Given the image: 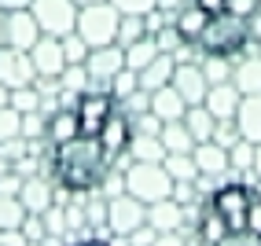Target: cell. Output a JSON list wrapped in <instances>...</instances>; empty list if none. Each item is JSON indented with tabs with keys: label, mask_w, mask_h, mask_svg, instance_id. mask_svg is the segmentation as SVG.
I'll use <instances>...</instances> for the list:
<instances>
[{
	"label": "cell",
	"mask_w": 261,
	"mask_h": 246,
	"mask_svg": "<svg viewBox=\"0 0 261 246\" xmlns=\"http://www.w3.org/2000/svg\"><path fill=\"white\" fill-rule=\"evenodd\" d=\"M144 221H147V202H140L136 195L121 191V195L107 199V232L111 235H133Z\"/></svg>",
	"instance_id": "8"
},
{
	"label": "cell",
	"mask_w": 261,
	"mask_h": 246,
	"mask_svg": "<svg viewBox=\"0 0 261 246\" xmlns=\"http://www.w3.org/2000/svg\"><path fill=\"white\" fill-rule=\"evenodd\" d=\"M77 246H107V242H99V239H89V242H77Z\"/></svg>",
	"instance_id": "56"
},
{
	"label": "cell",
	"mask_w": 261,
	"mask_h": 246,
	"mask_svg": "<svg viewBox=\"0 0 261 246\" xmlns=\"http://www.w3.org/2000/svg\"><path fill=\"white\" fill-rule=\"evenodd\" d=\"M154 239H159V232H154V228H151L147 221H144V224L129 235V242H133V246H154Z\"/></svg>",
	"instance_id": "48"
},
{
	"label": "cell",
	"mask_w": 261,
	"mask_h": 246,
	"mask_svg": "<svg viewBox=\"0 0 261 246\" xmlns=\"http://www.w3.org/2000/svg\"><path fill=\"white\" fill-rule=\"evenodd\" d=\"M44 129H48V114L44 111H26L22 114V125H19V132L26 136V140H44Z\"/></svg>",
	"instance_id": "37"
},
{
	"label": "cell",
	"mask_w": 261,
	"mask_h": 246,
	"mask_svg": "<svg viewBox=\"0 0 261 246\" xmlns=\"http://www.w3.org/2000/svg\"><path fill=\"white\" fill-rule=\"evenodd\" d=\"M228 166H232V173H250V166H254V140H236V144L228 147Z\"/></svg>",
	"instance_id": "34"
},
{
	"label": "cell",
	"mask_w": 261,
	"mask_h": 246,
	"mask_svg": "<svg viewBox=\"0 0 261 246\" xmlns=\"http://www.w3.org/2000/svg\"><path fill=\"white\" fill-rule=\"evenodd\" d=\"M30 59H33V70H37L41 77H59L63 66H66L59 37H48V33H41V41L30 48Z\"/></svg>",
	"instance_id": "13"
},
{
	"label": "cell",
	"mask_w": 261,
	"mask_h": 246,
	"mask_svg": "<svg viewBox=\"0 0 261 246\" xmlns=\"http://www.w3.org/2000/svg\"><path fill=\"white\" fill-rule=\"evenodd\" d=\"M118 15H147L151 8H159V0H111Z\"/></svg>",
	"instance_id": "46"
},
{
	"label": "cell",
	"mask_w": 261,
	"mask_h": 246,
	"mask_svg": "<svg viewBox=\"0 0 261 246\" xmlns=\"http://www.w3.org/2000/svg\"><path fill=\"white\" fill-rule=\"evenodd\" d=\"M22 235L30 239V242H44V235H48V228H44V217L41 213H26V221H22Z\"/></svg>",
	"instance_id": "43"
},
{
	"label": "cell",
	"mask_w": 261,
	"mask_h": 246,
	"mask_svg": "<svg viewBox=\"0 0 261 246\" xmlns=\"http://www.w3.org/2000/svg\"><path fill=\"white\" fill-rule=\"evenodd\" d=\"M77 8H89V4H99V0H74Z\"/></svg>",
	"instance_id": "55"
},
{
	"label": "cell",
	"mask_w": 261,
	"mask_h": 246,
	"mask_svg": "<svg viewBox=\"0 0 261 246\" xmlns=\"http://www.w3.org/2000/svg\"><path fill=\"white\" fill-rule=\"evenodd\" d=\"M232 85L239 89V96H254V92H261V51H247L243 59H236Z\"/></svg>",
	"instance_id": "19"
},
{
	"label": "cell",
	"mask_w": 261,
	"mask_h": 246,
	"mask_svg": "<svg viewBox=\"0 0 261 246\" xmlns=\"http://www.w3.org/2000/svg\"><path fill=\"white\" fill-rule=\"evenodd\" d=\"M19 8H30V0H0V11H19Z\"/></svg>",
	"instance_id": "53"
},
{
	"label": "cell",
	"mask_w": 261,
	"mask_h": 246,
	"mask_svg": "<svg viewBox=\"0 0 261 246\" xmlns=\"http://www.w3.org/2000/svg\"><path fill=\"white\" fill-rule=\"evenodd\" d=\"M214 246H261V235H254V232H224V239H217Z\"/></svg>",
	"instance_id": "45"
},
{
	"label": "cell",
	"mask_w": 261,
	"mask_h": 246,
	"mask_svg": "<svg viewBox=\"0 0 261 246\" xmlns=\"http://www.w3.org/2000/svg\"><path fill=\"white\" fill-rule=\"evenodd\" d=\"M118 107L125 111V114H144V111H151V92H147V89H136L133 96L121 99Z\"/></svg>",
	"instance_id": "42"
},
{
	"label": "cell",
	"mask_w": 261,
	"mask_h": 246,
	"mask_svg": "<svg viewBox=\"0 0 261 246\" xmlns=\"http://www.w3.org/2000/svg\"><path fill=\"white\" fill-rule=\"evenodd\" d=\"M188 4H195V0H159V8H162V11H169L173 19H177V15H180Z\"/></svg>",
	"instance_id": "50"
},
{
	"label": "cell",
	"mask_w": 261,
	"mask_h": 246,
	"mask_svg": "<svg viewBox=\"0 0 261 246\" xmlns=\"http://www.w3.org/2000/svg\"><path fill=\"white\" fill-rule=\"evenodd\" d=\"M133 118L121 111V107H114V114L107 118V125L99 129V147L111 154V162H118V158H125V151H129V144H133Z\"/></svg>",
	"instance_id": "10"
},
{
	"label": "cell",
	"mask_w": 261,
	"mask_h": 246,
	"mask_svg": "<svg viewBox=\"0 0 261 246\" xmlns=\"http://www.w3.org/2000/svg\"><path fill=\"white\" fill-rule=\"evenodd\" d=\"M8 103H11L19 114H26V111H41L44 99H41V92L33 89V85H22V89H11V92H8Z\"/></svg>",
	"instance_id": "35"
},
{
	"label": "cell",
	"mask_w": 261,
	"mask_h": 246,
	"mask_svg": "<svg viewBox=\"0 0 261 246\" xmlns=\"http://www.w3.org/2000/svg\"><path fill=\"white\" fill-rule=\"evenodd\" d=\"M30 11L37 19L41 33H48V37H66L77 26V4L74 0H30Z\"/></svg>",
	"instance_id": "6"
},
{
	"label": "cell",
	"mask_w": 261,
	"mask_h": 246,
	"mask_svg": "<svg viewBox=\"0 0 261 246\" xmlns=\"http://www.w3.org/2000/svg\"><path fill=\"white\" fill-rule=\"evenodd\" d=\"M133 118V132L136 136H159L162 132V118L154 111H144V114H129Z\"/></svg>",
	"instance_id": "41"
},
{
	"label": "cell",
	"mask_w": 261,
	"mask_h": 246,
	"mask_svg": "<svg viewBox=\"0 0 261 246\" xmlns=\"http://www.w3.org/2000/svg\"><path fill=\"white\" fill-rule=\"evenodd\" d=\"M236 129L243 140H261V92L254 96H239V107H236Z\"/></svg>",
	"instance_id": "18"
},
{
	"label": "cell",
	"mask_w": 261,
	"mask_h": 246,
	"mask_svg": "<svg viewBox=\"0 0 261 246\" xmlns=\"http://www.w3.org/2000/svg\"><path fill=\"white\" fill-rule=\"evenodd\" d=\"M118 99L111 92H99V89H85L74 103L77 111V125H81V136H99V129L107 125V118L114 114Z\"/></svg>",
	"instance_id": "7"
},
{
	"label": "cell",
	"mask_w": 261,
	"mask_h": 246,
	"mask_svg": "<svg viewBox=\"0 0 261 246\" xmlns=\"http://www.w3.org/2000/svg\"><path fill=\"white\" fill-rule=\"evenodd\" d=\"M33 77H37V70H33L30 51L0 44V85L11 92V89H22V85H33Z\"/></svg>",
	"instance_id": "9"
},
{
	"label": "cell",
	"mask_w": 261,
	"mask_h": 246,
	"mask_svg": "<svg viewBox=\"0 0 261 246\" xmlns=\"http://www.w3.org/2000/svg\"><path fill=\"white\" fill-rule=\"evenodd\" d=\"M199 66H202V74H206V85L232 81V70H236V63L228 56H199Z\"/></svg>",
	"instance_id": "29"
},
{
	"label": "cell",
	"mask_w": 261,
	"mask_h": 246,
	"mask_svg": "<svg viewBox=\"0 0 261 246\" xmlns=\"http://www.w3.org/2000/svg\"><path fill=\"white\" fill-rule=\"evenodd\" d=\"M19 125H22V114L15 111L11 103H4V107H0V144H4V140H11V136H22Z\"/></svg>",
	"instance_id": "40"
},
{
	"label": "cell",
	"mask_w": 261,
	"mask_h": 246,
	"mask_svg": "<svg viewBox=\"0 0 261 246\" xmlns=\"http://www.w3.org/2000/svg\"><path fill=\"white\" fill-rule=\"evenodd\" d=\"M191 158H195V166H199V177H206V180H217V177H224V173H232L228 151H224L221 144H214V140H202V144H195Z\"/></svg>",
	"instance_id": "15"
},
{
	"label": "cell",
	"mask_w": 261,
	"mask_h": 246,
	"mask_svg": "<svg viewBox=\"0 0 261 246\" xmlns=\"http://www.w3.org/2000/svg\"><path fill=\"white\" fill-rule=\"evenodd\" d=\"M159 140H162L166 154H191V151H195V136L188 132L184 118H180V121H162Z\"/></svg>",
	"instance_id": "23"
},
{
	"label": "cell",
	"mask_w": 261,
	"mask_h": 246,
	"mask_svg": "<svg viewBox=\"0 0 261 246\" xmlns=\"http://www.w3.org/2000/svg\"><path fill=\"white\" fill-rule=\"evenodd\" d=\"M184 125L188 132L195 136V144H202V140H214V129H217V118L202 107V103H195V107L184 111Z\"/></svg>",
	"instance_id": "26"
},
{
	"label": "cell",
	"mask_w": 261,
	"mask_h": 246,
	"mask_svg": "<svg viewBox=\"0 0 261 246\" xmlns=\"http://www.w3.org/2000/svg\"><path fill=\"white\" fill-rule=\"evenodd\" d=\"M195 48H199V56H228L236 63L247 51H257V37H254L247 19L217 11V15H210V22H206L202 37L195 41Z\"/></svg>",
	"instance_id": "2"
},
{
	"label": "cell",
	"mask_w": 261,
	"mask_h": 246,
	"mask_svg": "<svg viewBox=\"0 0 261 246\" xmlns=\"http://www.w3.org/2000/svg\"><path fill=\"white\" fill-rule=\"evenodd\" d=\"M206 22H210V15H206L199 4H188L177 19H173V26L180 30V37L188 41V44H195L199 37H202V30H206Z\"/></svg>",
	"instance_id": "25"
},
{
	"label": "cell",
	"mask_w": 261,
	"mask_h": 246,
	"mask_svg": "<svg viewBox=\"0 0 261 246\" xmlns=\"http://www.w3.org/2000/svg\"><path fill=\"white\" fill-rule=\"evenodd\" d=\"M59 44H63V59L66 63H85V59H89V44H85V37L77 30L66 33V37H59Z\"/></svg>",
	"instance_id": "38"
},
{
	"label": "cell",
	"mask_w": 261,
	"mask_h": 246,
	"mask_svg": "<svg viewBox=\"0 0 261 246\" xmlns=\"http://www.w3.org/2000/svg\"><path fill=\"white\" fill-rule=\"evenodd\" d=\"M173 66H177V63H173V56L159 51V56H154V59H151L144 70H140V74H136V77H140V89L154 92V89H162V85H169V77H173Z\"/></svg>",
	"instance_id": "24"
},
{
	"label": "cell",
	"mask_w": 261,
	"mask_h": 246,
	"mask_svg": "<svg viewBox=\"0 0 261 246\" xmlns=\"http://www.w3.org/2000/svg\"><path fill=\"white\" fill-rule=\"evenodd\" d=\"M0 246H37V242H30L22 235V228H4L0 232Z\"/></svg>",
	"instance_id": "49"
},
{
	"label": "cell",
	"mask_w": 261,
	"mask_h": 246,
	"mask_svg": "<svg viewBox=\"0 0 261 246\" xmlns=\"http://www.w3.org/2000/svg\"><path fill=\"white\" fill-rule=\"evenodd\" d=\"M125 191L151 206V202H159V199H169L173 177L166 173L162 162H133L125 169Z\"/></svg>",
	"instance_id": "4"
},
{
	"label": "cell",
	"mask_w": 261,
	"mask_h": 246,
	"mask_svg": "<svg viewBox=\"0 0 261 246\" xmlns=\"http://www.w3.org/2000/svg\"><path fill=\"white\" fill-rule=\"evenodd\" d=\"M154 44H159V51H166V56H177V51H180L188 41L180 37V30L173 26V22H166L159 33H154Z\"/></svg>",
	"instance_id": "39"
},
{
	"label": "cell",
	"mask_w": 261,
	"mask_h": 246,
	"mask_svg": "<svg viewBox=\"0 0 261 246\" xmlns=\"http://www.w3.org/2000/svg\"><path fill=\"white\" fill-rule=\"evenodd\" d=\"M254 37H257V51H261V26H257V33H254Z\"/></svg>",
	"instance_id": "59"
},
{
	"label": "cell",
	"mask_w": 261,
	"mask_h": 246,
	"mask_svg": "<svg viewBox=\"0 0 261 246\" xmlns=\"http://www.w3.org/2000/svg\"><path fill=\"white\" fill-rule=\"evenodd\" d=\"M107 169H111V154L99 147L96 136H74L70 144L51 147V173H56V184L70 187L74 195L99 191Z\"/></svg>",
	"instance_id": "1"
},
{
	"label": "cell",
	"mask_w": 261,
	"mask_h": 246,
	"mask_svg": "<svg viewBox=\"0 0 261 246\" xmlns=\"http://www.w3.org/2000/svg\"><path fill=\"white\" fill-rule=\"evenodd\" d=\"M250 173H254V177L261 180V140L254 144V166H250Z\"/></svg>",
	"instance_id": "54"
},
{
	"label": "cell",
	"mask_w": 261,
	"mask_h": 246,
	"mask_svg": "<svg viewBox=\"0 0 261 246\" xmlns=\"http://www.w3.org/2000/svg\"><path fill=\"white\" fill-rule=\"evenodd\" d=\"M202 107L210 111L217 121H224V118H236V107H239V89H236L232 81L210 85V89H206V99H202Z\"/></svg>",
	"instance_id": "17"
},
{
	"label": "cell",
	"mask_w": 261,
	"mask_h": 246,
	"mask_svg": "<svg viewBox=\"0 0 261 246\" xmlns=\"http://www.w3.org/2000/svg\"><path fill=\"white\" fill-rule=\"evenodd\" d=\"M118 8L111 0H99V4H89V8H77V33L85 37L89 48H103V44H114L118 37Z\"/></svg>",
	"instance_id": "3"
},
{
	"label": "cell",
	"mask_w": 261,
	"mask_h": 246,
	"mask_svg": "<svg viewBox=\"0 0 261 246\" xmlns=\"http://www.w3.org/2000/svg\"><path fill=\"white\" fill-rule=\"evenodd\" d=\"M151 111L159 114L162 121H180L184 111H188V103H184V96L173 89V85H162V89L151 92Z\"/></svg>",
	"instance_id": "22"
},
{
	"label": "cell",
	"mask_w": 261,
	"mask_h": 246,
	"mask_svg": "<svg viewBox=\"0 0 261 246\" xmlns=\"http://www.w3.org/2000/svg\"><path fill=\"white\" fill-rule=\"evenodd\" d=\"M85 66H89V77L111 81L118 70L125 66V48H121L118 41H114V44H103V48H89V59H85Z\"/></svg>",
	"instance_id": "14"
},
{
	"label": "cell",
	"mask_w": 261,
	"mask_h": 246,
	"mask_svg": "<svg viewBox=\"0 0 261 246\" xmlns=\"http://www.w3.org/2000/svg\"><path fill=\"white\" fill-rule=\"evenodd\" d=\"M250 199H254V191H250L247 184L232 180V184L214 187L206 206H210L214 213L228 224V232H243V228H247V206H250Z\"/></svg>",
	"instance_id": "5"
},
{
	"label": "cell",
	"mask_w": 261,
	"mask_h": 246,
	"mask_svg": "<svg viewBox=\"0 0 261 246\" xmlns=\"http://www.w3.org/2000/svg\"><path fill=\"white\" fill-rule=\"evenodd\" d=\"M133 162H162L166 158V147H162V140L159 136H133V144L125 151Z\"/></svg>",
	"instance_id": "28"
},
{
	"label": "cell",
	"mask_w": 261,
	"mask_h": 246,
	"mask_svg": "<svg viewBox=\"0 0 261 246\" xmlns=\"http://www.w3.org/2000/svg\"><path fill=\"white\" fill-rule=\"evenodd\" d=\"M169 85L177 89L180 96H184V103L188 107H195V103H202L206 99V74H202V66H199V59H191V63H177L173 66V77H169Z\"/></svg>",
	"instance_id": "12"
},
{
	"label": "cell",
	"mask_w": 261,
	"mask_h": 246,
	"mask_svg": "<svg viewBox=\"0 0 261 246\" xmlns=\"http://www.w3.org/2000/svg\"><path fill=\"white\" fill-rule=\"evenodd\" d=\"M162 166H166V173L173 177V184H180V180H199V166H195V158H191V154H166Z\"/></svg>",
	"instance_id": "30"
},
{
	"label": "cell",
	"mask_w": 261,
	"mask_h": 246,
	"mask_svg": "<svg viewBox=\"0 0 261 246\" xmlns=\"http://www.w3.org/2000/svg\"><path fill=\"white\" fill-rule=\"evenodd\" d=\"M140 37H147V26H144V15H121L118 19V44L121 48H129L133 41H140Z\"/></svg>",
	"instance_id": "32"
},
{
	"label": "cell",
	"mask_w": 261,
	"mask_h": 246,
	"mask_svg": "<svg viewBox=\"0 0 261 246\" xmlns=\"http://www.w3.org/2000/svg\"><path fill=\"white\" fill-rule=\"evenodd\" d=\"M136 89H140V77H136V70H129V66H121L118 74L111 77V96L121 103L125 96H133Z\"/></svg>",
	"instance_id": "36"
},
{
	"label": "cell",
	"mask_w": 261,
	"mask_h": 246,
	"mask_svg": "<svg viewBox=\"0 0 261 246\" xmlns=\"http://www.w3.org/2000/svg\"><path fill=\"white\" fill-rule=\"evenodd\" d=\"M239 140V129H236V118H224V121H217V129H214V144H221L224 151H228L232 144Z\"/></svg>",
	"instance_id": "44"
},
{
	"label": "cell",
	"mask_w": 261,
	"mask_h": 246,
	"mask_svg": "<svg viewBox=\"0 0 261 246\" xmlns=\"http://www.w3.org/2000/svg\"><path fill=\"white\" fill-rule=\"evenodd\" d=\"M195 4H199L206 15H217V11H224V0H195Z\"/></svg>",
	"instance_id": "52"
},
{
	"label": "cell",
	"mask_w": 261,
	"mask_h": 246,
	"mask_svg": "<svg viewBox=\"0 0 261 246\" xmlns=\"http://www.w3.org/2000/svg\"><path fill=\"white\" fill-rule=\"evenodd\" d=\"M247 232L261 235V195H257V191H254V199L247 206Z\"/></svg>",
	"instance_id": "47"
},
{
	"label": "cell",
	"mask_w": 261,
	"mask_h": 246,
	"mask_svg": "<svg viewBox=\"0 0 261 246\" xmlns=\"http://www.w3.org/2000/svg\"><path fill=\"white\" fill-rule=\"evenodd\" d=\"M154 246H184V239H180V228H177V232H159Z\"/></svg>",
	"instance_id": "51"
},
{
	"label": "cell",
	"mask_w": 261,
	"mask_h": 246,
	"mask_svg": "<svg viewBox=\"0 0 261 246\" xmlns=\"http://www.w3.org/2000/svg\"><path fill=\"white\" fill-rule=\"evenodd\" d=\"M224 232H228V224H224V221L214 213V209L206 206V209H202V217H199V239H202L206 246H214L217 239H224Z\"/></svg>",
	"instance_id": "33"
},
{
	"label": "cell",
	"mask_w": 261,
	"mask_h": 246,
	"mask_svg": "<svg viewBox=\"0 0 261 246\" xmlns=\"http://www.w3.org/2000/svg\"><path fill=\"white\" fill-rule=\"evenodd\" d=\"M4 103H8V89L0 85V107H4Z\"/></svg>",
	"instance_id": "57"
},
{
	"label": "cell",
	"mask_w": 261,
	"mask_h": 246,
	"mask_svg": "<svg viewBox=\"0 0 261 246\" xmlns=\"http://www.w3.org/2000/svg\"><path fill=\"white\" fill-rule=\"evenodd\" d=\"M26 221V206L19 195H0V232L4 228H22Z\"/></svg>",
	"instance_id": "31"
},
{
	"label": "cell",
	"mask_w": 261,
	"mask_h": 246,
	"mask_svg": "<svg viewBox=\"0 0 261 246\" xmlns=\"http://www.w3.org/2000/svg\"><path fill=\"white\" fill-rule=\"evenodd\" d=\"M37 41H41V26H37V19H33V11H30V8L4 11V44L30 51Z\"/></svg>",
	"instance_id": "11"
},
{
	"label": "cell",
	"mask_w": 261,
	"mask_h": 246,
	"mask_svg": "<svg viewBox=\"0 0 261 246\" xmlns=\"http://www.w3.org/2000/svg\"><path fill=\"white\" fill-rule=\"evenodd\" d=\"M184 221V206L173 202V199H159L147 206V224L154 228V232H177Z\"/></svg>",
	"instance_id": "21"
},
{
	"label": "cell",
	"mask_w": 261,
	"mask_h": 246,
	"mask_svg": "<svg viewBox=\"0 0 261 246\" xmlns=\"http://www.w3.org/2000/svg\"><path fill=\"white\" fill-rule=\"evenodd\" d=\"M51 191H56V184L41 180L37 173H33V177H26V180H22V191H19V199H22V206H26V213H44V209L56 202V199H51Z\"/></svg>",
	"instance_id": "20"
},
{
	"label": "cell",
	"mask_w": 261,
	"mask_h": 246,
	"mask_svg": "<svg viewBox=\"0 0 261 246\" xmlns=\"http://www.w3.org/2000/svg\"><path fill=\"white\" fill-rule=\"evenodd\" d=\"M159 56V44H154V33H147V37H140V41H133L129 48H125V66L129 70H136V74H140V70Z\"/></svg>",
	"instance_id": "27"
},
{
	"label": "cell",
	"mask_w": 261,
	"mask_h": 246,
	"mask_svg": "<svg viewBox=\"0 0 261 246\" xmlns=\"http://www.w3.org/2000/svg\"><path fill=\"white\" fill-rule=\"evenodd\" d=\"M0 44H4V11H0Z\"/></svg>",
	"instance_id": "58"
},
{
	"label": "cell",
	"mask_w": 261,
	"mask_h": 246,
	"mask_svg": "<svg viewBox=\"0 0 261 246\" xmlns=\"http://www.w3.org/2000/svg\"><path fill=\"white\" fill-rule=\"evenodd\" d=\"M74 136H81V125H77V111L74 107H56L48 114V129H44V140L51 147H59V144H70Z\"/></svg>",
	"instance_id": "16"
}]
</instances>
